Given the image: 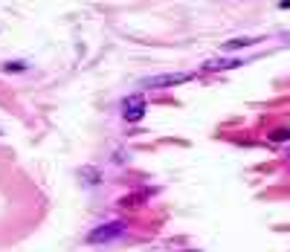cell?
<instances>
[{"label":"cell","instance_id":"6da1fadb","mask_svg":"<svg viewBox=\"0 0 290 252\" xmlns=\"http://www.w3.org/2000/svg\"><path fill=\"white\" fill-rule=\"evenodd\" d=\"M122 235H125V223L110 221V223H102L99 229H93V232L87 235V241H90V244H107V241H116V238H122Z\"/></svg>","mask_w":290,"mask_h":252},{"label":"cell","instance_id":"7a4b0ae2","mask_svg":"<svg viewBox=\"0 0 290 252\" xmlns=\"http://www.w3.org/2000/svg\"><path fill=\"white\" fill-rule=\"evenodd\" d=\"M192 73H162V76H151V78H142L139 87H174V84H183L189 81Z\"/></svg>","mask_w":290,"mask_h":252},{"label":"cell","instance_id":"3957f363","mask_svg":"<svg viewBox=\"0 0 290 252\" xmlns=\"http://www.w3.org/2000/svg\"><path fill=\"white\" fill-rule=\"evenodd\" d=\"M142 113H145V99H142V93H131L122 99V116H125V122L142 119Z\"/></svg>","mask_w":290,"mask_h":252},{"label":"cell","instance_id":"277c9868","mask_svg":"<svg viewBox=\"0 0 290 252\" xmlns=\"http://www.w3.org/2000/svg\"><path fill=\"white\" fill-rule=\"evenodd\" d=\"M232 67H241V61H229V58H212V61L203 64V70H212V73H218V70H232Z\"/></svg>","mask_w":290,"mask_h":252},{"label":"cell","instance_id":"5b68a950","mask_svg":"<svg viewBox=\"0 0 290 252\" xmlns=\"http://www.w3.org/2000/svg\"><path fill=\"white\" fill-rule=\"evenodd\" d=\"M250 44H256V38H232V41L224 44V50L232 52V50H244V47H250Z\"/></svg>","mask_w":290,"mask_h":252},{"label":"cell","instance_id":"8992f818","mask_svg":"<svg viewBox=\"0 0 290 252\" xmlns=\"http://www.w3.org/2000/svg\"><path fill=\"white\" fill-rule=\"evenodd\" d=\"M3 70H6V73H21V70H26V64L24 61H9Z\"/></svg>","mask_w":290,"mask_h":252},{"label":"cell","instance_id":"52a82bcc","mask_svg":"<svg viewBox=\"0 0 290 252\" xmlns=\"http://www.w3.org/2000/svg\"><path fill=\"white\" fill-rule=\"evenodd\" d=\"M273 139H276V142H282V139H288V130H276V133H273Z\"/></svg>","mask_w":290,"mask_h":252},{"label":"cell","instance_id":"ba28073f","mask_svg":"<svg viewBox=\"0 0 290 252\" xmlns=\"http://www.w3.org/2000/svg\"><path fill=\"white\" fill-rule=\"evenodd\" d=\"M279 6H282V9H290V0H282V3H279Z\"/></svg>","mask_w":290,"mask_h":252}]
</instances>
